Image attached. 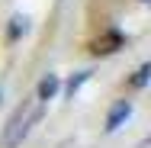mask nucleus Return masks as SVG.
Listing matches in <instances>:
<instances>
[{
	"instance_id": "1",
	"label": "nucleus",
	"mask_w": 151,
	"mask_h": 148,
	"mask_svg": "<svg viewBox=\"0 0 151 148\" xmlns=\"http://www.w3.org/2000/svg\"><path fill=\"white\" fill-rule=\"evenodd\" d=\"M29 122H32V113H29V110H19L16 116L10 119V122H6V132H3V148H16V145H19V139L26 135Z\"/></svg>"
},
{
	"instance_id": "2",
	"label": "nucleus",
	"mask_w": 151,
	"mask_h": 148,
	"mask_svg": "<svg viewBox=\"0 0 151 148\" xmlns=\"http://www.w3.org/2000/svg\"><path fill=\"white\" fill-rule=\"evenodd\" d=\"M55 87H58V81H55V77H48V81H42V90H39V93H42V97L48 100V97L55 93Z\"/></svg>"
}]
</instances>
